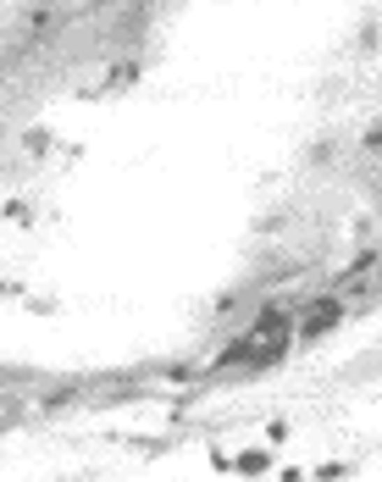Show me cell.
Masks as SVG:
<instances>
[{"mask_svg":"<svg viewBox=\"0 0 382 482\" xmlns=\"http://www.w3.org/2000/svg\"><path fill=\"white\" fill-rule=\"evenodd\" d=\"M332 321H338V305H332V300H321V305H316V311L305 316V327H300V333H305V338H321Z\"/></svg>","mask_w":382,"mask_h":482,"instance_id":"cell-1","label":"cell"}]
</instances>
